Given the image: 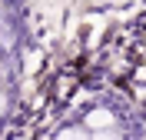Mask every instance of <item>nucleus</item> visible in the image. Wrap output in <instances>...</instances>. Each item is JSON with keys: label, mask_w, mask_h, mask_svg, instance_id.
Returning a JSON list of instances; mask_svg holds the SVG:
<instances>
[{"label": "nucleus", "mask_w": 146, "mask_h": 140, "mask_svg": "<svg viewBox=\"0 0 146 140\" xmlns=\"http://www.w3.org/2000/svg\"><path fill=\"white\" fill-rule=\"evenodd\" d=\"M113 113L106 110V107H96V110H90L86 113V127H90V130H110V127H113Z\"/></svg>", "instance_id": "1"}, {"label": "nucleus", "mask_w": 146, "mask_h": 140, "mask_svg": "<svg viewBox=\"0 0 146 140\" xmlns=\"http://www.w3.org/2000/svg\"><path fill=\"white\" fill-rule=\"evenodd\" d=\"M56 140H90L83 130H76V127H66V130H60L56 133Z\"/></svg>", "instance_id": "2"}, {"label": "nucleus", "mask_w": 146, "mask_h": 140, "mask_svg": "<svg viewBox=\"0 0 146 140\" xmlns=\"http://www.w3.org/2000/svg\"><path fill=\"white\" fill-rule=\"evenodd\" d=\"M90 140H119L116 133H113V127H110V130H93V137Z\"/></svg>", "instance_id": "3"}]
</instances>
